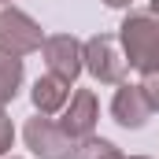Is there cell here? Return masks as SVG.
<instances>
[{"instance_id":"cell-1","label":"cell","mask_w":159,"mask_h":159,"mask_svg":"<svg viewBox=\"0 0 159 159\" xmlns=\"http://www.w3.org/2000/svg\"><path fill=\"white\" fill-rule=\"evenodd\" d=\"M119 44H122V56L133 70L141 74H152L159 70V19L148 11H133L126 15L119 26Z\"/></svg>"},{"instance_id":"cell-2","label":"cell","mask_w":159,"mask_h":159,"mask_svg":"<svg viewBox=\"0 0 159 159\" xmlns=\"http://www.w3.org/2000/svg\"><path fill=\"white\" fill-rule=\"evenodd\" d=\"M22 141L37 159H74L78 156V141L48 115H34L22 126Z\"/></svg>"},{"instance_id":"cell-3","label":"cell","mask_w":159,"mask_h":159,"mask_svg":"<svg viewBox=\"0 0 159 159\" xmlns=\"http://www.w3.org/2000/svg\"><path fill=\"white\" fill-rule=\"evenodd\" d=\"M41 44H44L41 26L26 11H19L7 0H0V52H7V56H30V52H41Z\"/></svg>"},{"instance_id":"cell-4","label":"cell","mask_w":159,"mask_h":159,"mask_svg":"<svg viewBox=\"0 0 159 159\" xmlns=\"http://www.w3.org/2000/svg\"><path fill=\"white\" fill-rule=\"evenodd\" d=\"M126 56L119 52V41L107 37V34H96V37L85 41V70L93 74V81L100 85H122L126 78Z\"/></svg>"},{"instance_id":"cell-5","label":"cell","mask_w":159,"mask_h":159,"mask_svg":"<svg viewBox=\"0 0 159 159\" xmlns=\"http://www.w3.org/2000/svg\"><path fill=\"white\" fill-rule=\"evenodd\" d=\"M41 52H44L48 74L70 81V85H74L78 74L85 70V44H81L78 37H70V34H52V37H44Z\"/></svg>"},{"instance_id":"cell-6","label":"cell","mask_w":159,"mask_h":159,"mask_svg":"<svg viewBox=\"0 0 159 159\" xmlns=\"http://www.w3.org/2000/svg\"><path fill=\"white\" fill-rule=\"evenodd\" d=\"M63 119L59 126L74 137V141H89L93 133H96V119H100V107H96V93L93 89H78V93H70V100H67V107L59 111Z\"/></svg>"},{"instance_id":"cell-7","label":"cell","mask_w":159,"mask_h":159,"mask_svg":"<svg viewBox=\"0 0 159 159\" xmlns=\"http://www.w3.org/2000/svg\"><path fill=\"white\" fill-rule=\"evenodd\" d=\"M152 115H156V111H152V104L144 100V89H141V85L122 81L119 89H115V100H111V119L119 122V126H126V129H141Z\"/></svg>"},{"instance_id":"cell-8","label":"cell","mask_w":159,"mask_h":159,"mask_svg":"<svg viewBox=\"0 0 159 159\" xmlns=\"http://www.w3.org/2000/svg\"><path fill=\"white\" fill-rule=\"evenodd\" d=\"M70 100V81L56 78V74H44L34 81V107L37 115H59Z\"/></svg>"},{"instance_id":"cell-9","label":"cell","mask_w":159,"mask_h":159,"mask_svg":"<svg viewBox=\"0 0 159 159\" xmlns=\"http://www.w3.org/2000/svg\"><path fill=\"white\" fill-rule=\"evenodd\" d=\"M19 85H22V56L0 52V111L19 96Z\"/></svg>"},{"instance_id":"cell-10","label":"cell","mask_w":159,"mask_h":159,"mask_svg":"<svg viewBox=\"0 0 159 159\" xmlns=\"http://www.w3.org/2000/svg\"><path fill=\"white\" fill-rule=\"evenodd\" d=\"M74 159H148V156H122L111 141H104V137L93 133L89 141H81V144H78V156H74Z\"/></svg>"},{"instance_id":"cell-11","label":"cell","mask_w":159,"mask_h":159,"mask_svg":"<svg viewBox=\"0 0 159 159\" xmlns=\"http://www.w3.org/2000/svg\"><path fill=\"white\" fill-rule=\"evenodd\" d=\"M141 89H144V100L152 104V111H159V70H152V74H141V81H137Z\"/></svg>"},{"instance_id":"cell-12","label":"cell","mask_w":159,"mask_h":159,"mask_svg":"<svg viewBox=\"0 0 159 159\" xmlns=\"http://www.w3.org/2000/svg\"><path fill=\"white\" fill-rule=\"evenodd\" d=\"M11 144H15V126H11V119L0 111V156H4Z\"/></svg>"},{"instance_id":"cell-13","label":"cell","mask_w":159,"mask_h":159,"mask_svg":"<svg viewBox=\"0 0 159 159\" xmlns=\"http://www.w3.org/2000/svg\"><path fill=\"white\" fill-rule=\"evenodd\" d=\"M107 7H126V4H133V0H104Z\"/></svg>"},{"instance_id":"cell-14","label":"cell","mask_w":159,"mask_h":159,"mask_svg":"<svg viewBox=\"0 0 159 159\" xmlns=\"http://www.w3.org/2000/svg\"><path fill=\"white\" fill-rule=\"evenodd\" d=\"M152 15H156V19H159V0H152Z\"/></svg>"},{"instance_id":"cell-15","label":"cell","mask_w":159,"mask_h":159,"mask_svg":"<svg viewBox=\"0 0 159 159\" xmlns=\"http://www.w3.org/2000/svg\"><path fill=\"white\" fill-rule=\"evenodd\" d=\"M11 159H19V156H11Z\"/></svg>"}]
</instances>
